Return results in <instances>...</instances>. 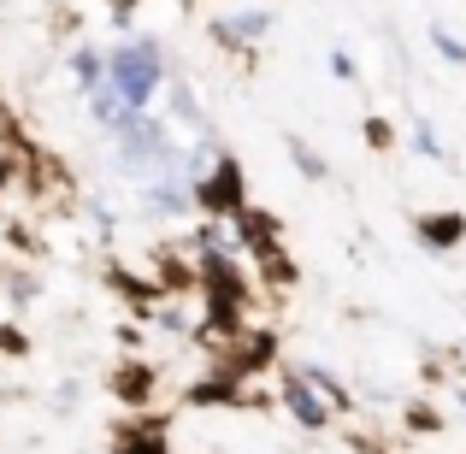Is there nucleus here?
<instances>
[{
  "label": "nucleus",
  "mask_w": 466,
  "mask_h": 454,
  "mask_svg": "<svg viewBox=\"0 0 466 454\" xmlns=\"http://www.w3.org/2000/svg\"><path fill=\"white\" fill-rule=\"evenodd\" d=\"M159 83H166V59H159L154 35H137V42H125L113 59H106V89H113L130 113H148Z\"/></svg>",
  "instance_id": "1"
},
{
  "label": "nucleus",
  "mask_w": 466,
  "mask_h": 454,
  "mask_svg": "<svg viewBox=\"0 0 466 454\" xmlns=\"http://www.w3.org/2000/svg\"><path fill=\"white\" fill-rule=\"evenodd\" d=\"M284 408L296 413V425H308V431H325V425H330V408L319 401V389H313L301 372L284 378Z\"/></svg>",
  "instance_id": "2"
},
{
  "label": "nucleus",
  "mask_w": 466,
  "mask_h": 454,
  "mask_svg": "<svg viewBox=\"0 0 466 454\" xmlns=\"http://www.w3.org/2000/svg\"><path fill=\"white\" fill-rule=\"evenodd\" d=\"M125 136V159H166V125L159 118H148V113H130V125L118 130Z\"/></svg>",
  "instance_id": "3"
},
{
  "label": "nucleus",
  "mask_w": 466,
  "mask_h": 454,
  "mask_svg": "<svg viewBox=\"0 0 466 454\" xmlns=\"http://www.w3.org/2000/svg\"><path fill=\"white\" fill-rule=\"evenodd\" d=\"M260 35H272V12H230V18H218V42H230V47H248Z\"/></svg>",
  "instance_id": "4"
},
{
  "label": "nucleus",
  "mask_w": 466,
  "mask_h": 454,
  "mask_svg": "<svg viewBox=\"0 0 466 454\" xmlns=\"http://www.w3.org/2000/svg\"><path fill=\"white\" fill-rule=\"evenodd\" d=\"M301 378H308V384L319 389V396H325V408H354L349 401V389H342V378L337 372H325V366H296Z\"/></svg>",
  "instance_id": "5"
},
{
  "label": "nucleus",
  "mask_w": 466,
  "mask_h": 454,
  "mask_svg": "<svg viewBox=\"0 0 466 454\" xmlns=\"http://www.w3.org/2000/svg\"><path fill=\"white\" fill-rule=\"evenodd\" d=\"M461 237H466V218H461V213L425 218V225H420V242H425V248H449V242H461Z\"/></svg>",
  "instance_id": "6"
},
{
  "label": "nucleus",
  "mask_w": 466,
  "mask_h": 454,
  "mask_svg": "<svg viewBox=\"0 0 466 454\" xmlns=\"http://www.w3.org/2000/svg\"><path fill=\"white\" fill-rule=\"evenodd\" d=\"M71 71H77V83H83V89H106V59L101 54H95V47H83V54L77 59H71Z\"/></svg>",
  "instance_id": "7"
},
{
  "label": "nucleus",
  "mask_w": 466,
  "mask_h": 454,
  "mask_svg": "<svg viewBox=\"0 0 466 454\" xmlns=\"http://www.w3.org/2000/svg\"><path fill=\"white\" fill-rule=\"evenodd\" d=\"M289 154H296V171H301V177H313V183L325 177V154H313L301 136H289Z\"/></svg>",
  "instance_id": "8"
},
{
  "label": "nucleus",
  "mask_w": 466,
  "mask_h": 454,
  "mask_svg": "<svg viewBox=\"0 0 466 454\" xmlns=\"http://www.w3.org/2000/svg\"><path fill=\"white\" fill-rule=\"evenodd\" d=\"M431 47L449 59V66H461V71H466V42H455V35H449L443 24H431Z\"/></svg>",
  "instance_id": "9"
},
{
  "label": "nucleus",
  "mask_w": 466,
  "mask_h": 454,
  "mask_svg": "<svg viewBox=\"0 0 466 454\" xmlns=\"http://www.w3.org/2000/svg\"><path fill=\"white\" fill-rule=\"evenodd\" d=\"M413 148H420L425 159H443V142H437V130H431V118H413Z\"/></svg>",
  "instance_id": "10"
},
{
  "label": "nucleus",
  "mask_w": 466,
  "mask_h": 454,
  "mask_svg": "<svg viewBox=\"0 0 466 454\" xmlns=\"http://www.w3.org/2000/svg\"><path fill=\"white\" fill-rule=\"evenodd\" d=\"M330 77H342V83L360 77V71H354V54H349V47H330Z\"/></svg>",
  "instance_id": "11"
},
{
  "label": "nucleus",
  "mask_w": 466,
  "mask_h": 454,
  "mask_svg": "<svg viewBox=\"0 0 466 454\" xmlns=\"http://www.w3.org/2000/svg\"><path fill=\"white\" fill-rule=\"evenodd\" d=\"M461 401H466V389H461Z\"/></svg>",
  "instance_id": "12"
}]
</instances>
